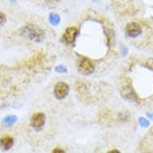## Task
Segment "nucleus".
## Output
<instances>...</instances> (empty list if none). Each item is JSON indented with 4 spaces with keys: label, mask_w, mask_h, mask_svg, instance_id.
I'll use <instances>...</instances> for the list:
<instances>
[{
    "label": "nucleus",
    "mask_w": 153,
    "mask_h": 153,
    "mask_svg": "<svg viewBox=\"0 0 153 153\" xmlns=\"http://www.w3.org/2000/svg\"><path fill=\"white\" fill-rule=\"evenodd\" d=\"M140 124H141V126H143V128H148V126H149V122L145 119H143V117L140 119Z\"/></svg>",
    "instance_id": "nucleus-13"
},
{
    "label": "nucleus",
    "mask_w": 153,
    "mask_h": 153,
    "mask_svg": "<svg viewBox=\"0 0 153 153\" xmlns=\"http://www.w3.org/2000/svg\"><path fill=\"white\" fill-rule=\"evenodd\" d=\"M76 88L79 93H86V92H87V86H86V84L84 83V82H81V81L77 82Z\"/></svg>",
    "instance_id": "nucleus-10"
},
{
    "label": "nucleus",
    "mask_w": 153,
    "mask_h": 153,
    "mask_svg": "<svg viewBox=\"0 0 153 153\" xmlns=\"http://www.w3.org/2000/svg\"><path fill=\"white\" fill-rule=\"evenodd\" d=\"M16 121V117L15 116H8L7 119L4 120V123L6 124H11V123H13Z\"/></svg>",
    "instance_id": "nucleus-12"
},
{
    "label": "nucleus",
    "mask_w": 153,
    "mask_h": 153,
    "mask_svg": "<svg viewBox=\"0 0 153 153\" xmlns=\"http://www.w3.org/2000/svg\"><path fill=\"white\" fill-rule=\"evenodd\" d=\"M49 22H51V25H54V26L58 25V24H59V16L55 13H51V15H49Z\"/></svg>",
    "instance_id": "nucleus-9"
},
{
    "label": "nucleus",
    "mask_w": 153,
    "mask_h": 153,
    "mask_svg": "<svg viewBox=\"0 0 153 153\" xmlns=\"http://www.w3.org/2000/svg\"><path fill=\"white\" fill-rule=\"evenodd\" d=\"M6 22V15L0 11V26H2Z\"/></svg>",
    "instance_id": "nucleus-15"
},
{
    "label": "nucleus",
    "mask_w": 153,
    "mask_h": 153,
    "mask_svg": "<svg viewBox=\"0 0 153 153\" xmlns=\"http://www.w3.org/2000/svg\"><path fill=\"white\" fill-rule=\"evenodd\" d=\"M68 92H69V87L66 83L64 82H59L57 83L54 87V95L57 100H63L67 96Z\"/></svg>",
    "instance_id": "nucleus-3"
},
{
    "label": "nucleus",
    "mask_w": 153,
    "mask_h": 153,
    "mask_svg": "<svg viewBox=\"0 0 153 153\" xmlns=\"http://www.w3.org/2000/svg\"><path fill=\"white\" fill-rule=\"evenodd\" d=\"M107 153H121L119 151V150H111V151H108Z\"/></svg>",
    "instance_id": "nucleus-18"
},
{
    "label": "nucleus",
    "mask_w": 153,
    "mask_h": 153,
    "mask_svg": "<svg viewBox=\"0 0 153 153\" xmlns=\"http://www.w3.org/2000/svg\"><path fill=\"white\" fill-rule=\"evenodd\" d=\"M149 116H152V117H151V119H153V114H149Z\"/></svg>",
    "instance_id": "nucleus-19"
},
{
    "label": "nucleus",
    "mask_w": 153,
    "mask_h": 153,
    "mask_svg": "<svg viewBox=\"0 0 153 153\" xmlns=\"http://www.w3.org/2000/svg\"><path fill=\"white\" fill-rule=\"evenodd\" d=\"M77 68L78 71L85 75H89L95 71V65L91 59L86 57H79V59L77 60Z\"/></svg>",
    "instance_id": "nucleus-2"
},
{
    "label": "nucleus",
    "mask_w": 153,
    "mask_h": 153,
    "mask_svg": "<svg viewBox=\"0 0 153 153\" xmlns=\"http://www.w3.org/2000/svg\"><path fill=\"white\" fill-rule=\"evenodd\" d=\"M121 94H122V96H123L124 98H126L128 101H136V100H137L135 92L133 91V88H132L130 85L123 86V88L121 91Z\"/></svg>",
    "instance_id": "nucleus-7"
},
{
    "label": "nucleus",
    "mask_w": 153,
    "mask_h": 153,
    "mask_svg": "<svg viewBox=\"0 0 153 153\" xmlns=\"http://www.w3.org/2000/svg\"><path fill=\"white\" fill-rule=\"evenodd\" d=\"M47 1V4H57L59 0H46Z\"/></svg>",
    "instance_id": "nucleus-17"
},
{
    "label": "nucleus",
    "mask_w": 153,
    "mask_h": 153,
    "mask_svg": "<svg viewBox=\"0 0 153 153\" xmlns=\"http://www.w3.org/2000/svg\"><path fill=\"white\" fill-rule=\"evenodd\" d=\"M141 33H142V28L136 22H130L125 27V34H126V36L131 37V38L137 37L139 35H141Z\"/></svg>",
    "instance_id": "nucleus-5"
},
{
    "label": "nucleus",
    "mask_w": 153,
    "mask_h": 153,
    "mask_svg": "<svg viewBox=\"0 0 153 153\" xmlns=\"http://www.w3.org/2000/svg\"><path fill=\"white\" fill-rule=\"evenodd\" d=\"M55 71L57 73H66L67 72V68L64 67V66H57V67L55 68Z\"/></svg>",
    "instance_id": "nucleus-14"
},
{
    "label": "nucleus",
    "mask_w": 153,
    "mask_h": 153,
    "mask_svg": "<svg viewBox=\"0 0 153 153\" xmlns=\"http://www.w3.org/2000/svg\"><path fill=\"white\" fill-rule=\"evenodd\" d=\"M20 34L26 37V38H29L31 40H35V42H40L43 40L44 36H45V33L42 28H39L37 26L34 25H28L22 27V29L20 30Z\"/></svg>",
    "instance_id": "nucleus-1"
},
{
    "label": "nucleus",
    "mask_w": 153,
    "mask_h": 153,
    "mask_svg": "<svg viewBox=\"0 0 153 153\" xmlns=\"http://www.w3.org/2000/svg\"><path fill=\"white\" fill-rule=\"evenodd\" d=\"M13 144V139L11 136L6 135L0 139V145L4 150H9Z\"/></svg>",
    "instance_id": "nucleus-8"
},
{
    "label": "nucleus",
    "mask_w": 153,
    "mask_h": 153,
    "mask_svg": "<svg viewBox=\"0 0 153 153\" xmlns=\"http://www.w3.org/2000/svg\"><path fill=\"white\" fill-rule=\"evenodd\" d=\"M31 126L34 128H40L45 124V114L44 113H35L30 120Z\"/></svg>",
    "instance_id": "nucleus-6"
},
{
    "label": "nucleus",
    "mask_w": 153,
    "mask_h": 153,
    "mask_svg": "<svg viewBox=\"0 0 153 153\" xmlns=\"http://www.w3.org/2000/svg\"><path fill=\"white\" fill-rule=\"evenodd\" d=\"M51 153H66L63 149H60V148H56V149L53 150V152Z\"/></svg>",
    "instance_id": "nucleus-16"
},
{
    "label": "nucleus",
    "mask_w": 153,
    "mask_h": 153,
    "mask_svg": "<svg viewBox=\"0 0 153 153\" xmlns=\"http://www.w3.org/2000/svg\"><path fill=\"white\" fill-rule=\"evenodd\" d=\"M143 65H144L146 68H149V69L153 71V59H152V58H151V59H148Z\"/></svg>",
    "instance_id": "nucleus-11"
},
{
    "label": "nucleus",
    "mask_w": 153,
    "mask_h": 153,
    "mask_svg": "<svg viewBox=\"0 0 153 153\" xmlns=\"http://www.w3.org/2000/svg\"><path fill=\"white\" fill-rule=\"evenodd\" d=\"M77 35H78V29L76 27H68L63 35V40L67 45H73L76 40Z\"/></svg>",
    "instance_id": "nucleus-4"
}]
</instances>
